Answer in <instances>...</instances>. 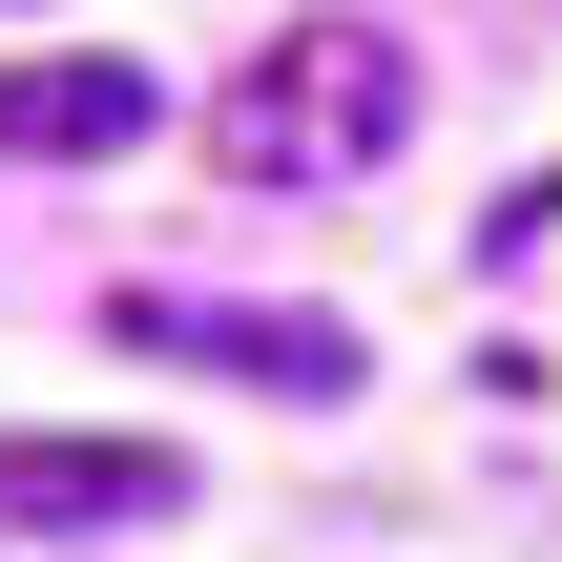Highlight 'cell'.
Returning <instances> with one entry per match:
<instances>
[{"instance_id": "3", "label": "cell", "mask_w": 562, "mask_h": 562, "mask_svg": "<svg viewBox=\"0 0 562 562\" xmlns=\"http://www.w3.org/2000/svg\"><path fill=\"white\" fill-rule=\"evenodd\" d=\"M146 125H167V83H146V63H104V42L0 63V167H104V146H146Z\"/></svg>"}, {"instance_id": "1", "label": "cell", "mask_w": 562, "mask_h": 562, "mask_svg": "<svg viewBox=\"0 0 562 562\" xmlns=\"http://www.w3.org/2000/svg\"><path fill=\"white\" fill-rule=\"evenodd\" d=\"M188 146H209L229 188H375V167L417 146V42H396V21H271V42L188 104Z\"/></svg>"}, {"instance_id": "4", "label": "cell", "mask_w": 562, "mask_h": 562, "mask_svg": "<svg viewBox=\"0 0 562 562\" xmlns=\"http://www.w3.org/2000/svg\"><path fill=\"white\" fill-rule=\"evenodd\" d=\"M0 521H188V459H146V438H0Z\"/></svg>"}, {"instance_id": "2", "label": "cell", "mask_w": 562, "mask_h": 562, "mask_svg": "<svg viewBox=\"0 0 562 562\" xmlns=\"http://www.w3.org/2000/svg\"><path fill=\"white\" fill-rule=\"evenodd\" d=\"M104 334H125V355H167V375H250V396H292V417H313V396H355V334H334V313H250V292H125Z\"/></svg>"}]
</instances>
